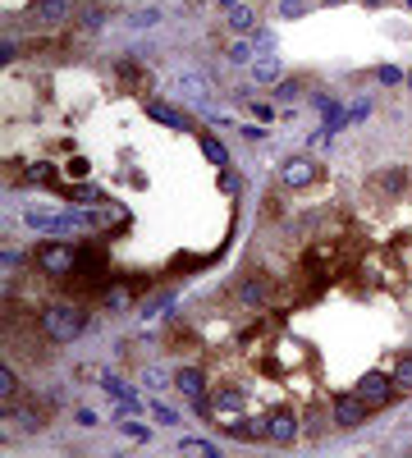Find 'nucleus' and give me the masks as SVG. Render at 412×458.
Masks as SVG:
<instances>
[{
  "label": "nucleus",
  "mask_w": 412,
  "mask_h": 458,
  "mask_svg": "<svg viewBox=\"0 0 412 458\" xmlns=\"http://www.w3.org/2000/svg\"><path fill=\"white\" fill-rule=\"evenodd\" d=\"M83 325H88L83 307H69V302H51V307L41 312V335H46L51 344H69V340H78Z\"/></svg>",
  "instance_id": "f257e3e1"
},
{
  "label": "nucleus",
  "mask_w": 412,
  "mask_h": 458,
  "mask_svg": "<svg viewBox=\"0 0 412 458\" xmlns=\"http://www.w3.org/2000/svg\"><path fill=\"white\" fill-rule=\"evenodd\" d=\"M32 261H37L46 275H69V270L78 266V253H73L69 243H41L37 253H32Z\"/></svg>",
  "instance_id": "f03ea898"
},
{
  "label": "nucleus",
  "mask_w": 412,
  "mask_h": 458,
  "mask_svg": "<svg viewBox=\"0 0 412 458\" xmlns=\"http://www.w3.org/2000/svg\"><path fill=\"white\" fill-rule=\"evenodd\" d=\"M175 96L183 106H192V111H202V115L211 111V87H206L202 73H179V78H175Z\"/></svg>",
  "instance_id": "7ed1b4c3"
},
{
  "label": "nucleus",
  "mask_w": 412,
  "mask_h": 458,
  "mask_svg": "<svg viewBox=\"0 0 412 458\" xmlns=\"http://www.w3.org/2000/svg\"><path fill=\"white\" fill-rule=\"evenodd\" d=\"M357 395L371 403V408H381V403H394L398 385H394V376H385V372H366L362 380H357Z\"/></svg>",
  "instance_id": "20e7f679"
},
{
  "label": "nucleus",
  "mask_w": 412,
  "mask_h": 458,
  "mask_svg": "<svg viewBox=\"0 0 412 458\" xmlns=\"http://www.w3.org/2000/svg\"><path fill=\"white\" fill-rule=\"evenodd\" d=\"M366 408H371V403H366L362 395H339V399H334V427H344V431L362 427V422H366Z\"/></svg>",
  "instance_id": "39448f33"
},
{
  "label": "nucleus",
  "mask_w": 412,
  "mask_h": 458,
  "mask_svg": "<svg viewBox=\"0 0 412 458\" xmlns=\"http://www.w3.org/2000/svg\"><path fill=\"white\" fill-rule=\"evenodd\" d=\"M266 440H270V444H294V440H298V417H294L289 408H275V412L266 417Z\"/></svg>",
  "instance_id": "423d86ee"
},
{
  "label": "nucleus",
  "mask_w": 412,
  "mask_h": 458,
  "mask_svg": "<svg viewBox=\"0 0 412 458\" xmlns=\"http://www.w3.org/2000/svg\"><path fill=\"white\" fill-rule=\"evenodd\" d=\"M279 179H284L289 188H311V183H316V161H307V156H289L284 170H279Z\"/></svg>",
  "instance_id": "0eeeda50"
},
{
  "label": "nucleus",
  "mask_w": 412,
  "mask_h": 458,
  "mask_svg": "<svg viewBox=\"0 0 412 458\" xmlns=\"http://www.w3.org/2000/svg\"><path fill=\"white\" fill-rule=\"evenodd\" d=\"M69 14H73V0H32L28 5L32 24H64Z\"/></svg>",
  "instance_id": "6e6552de"
},
{
  "label": "nucleus",
  "mask_w": 412,
  "mask_h": 458,
  "mask_svg": "<svg viewBox=\"0 0 412 458\" xmlns=\"http://www.w3.org/2000/svg\"><path fill=\"white\" fill-rule=\"evenodd\" d=\"M252 83L279 87V83H284V64H279L275 56H257V60H252Z\"/></svg>",
  "instance_id": "1a4fd4ad"
},
{
  "label": "nucleus",
  "mask_w": 412,
  "mask_h": 458,
  "mask_svg": "<svg viewBox=\"0 0 412 458\" xmlns=\"http://www.w3.org/2000/svg\"><path fill=\"white\" fill-rule=\"evenodd\" d=\"M175 385H179L192 403L206 399V372H202V367H179V372H175Z\"/></svg>",
  "instance_id": "9d476101"
},
{
  "label": "nucleus",
  "mask_w": 412,
  "mask_h": 458,
  "mask_svg": "<svg viewBox=\"0 0 412 458\" xmlns=\"http://www.w3.org/2000/svg\"><path fill=\"white\" fill-rule=\"evenodd\" d=\"M270 298V280L266 275H247L243 285H238V302H247V307H262Z\"/></svg>",
  "instance_id": "9b49d317"
},
{
  "label": "nucleus",
  "mask_w": 412,
  "mask_h": 458,
  "mask_svg": "<svg viewBox=\"0 0 412 458\" xmlns=\"http://www.w3.org/2000/svg\"><path fill=\"white\" fill-rule=\"evenodd\" d=\"M14 408H19V376L9 367H0V412L14 417Z\"/></svg>",
  "instance_id": "f8f14e48"
},
{
  "label": "nucleus",
  "mask_w": 412,
  "mask_h": 458,
  "mask_svg": "<svg viewBox=\"0 0 412 458\" xmlns=\"http://www.w3.org/2000/svg\"><path fill=\"white\" fill-rule=\"evenodd\" d=\"M215 408H211V417L220 412V417H230V412H238V408H247V399H243V390H215Z\"/></svg>",
  "instance_id": "ddd939ff"
},
{
  "label": "nucleus",
  "mask_w": 412,
  "mask_h": 458,
  "mask_svg": "<svg viewBox=\"0 0 412 458\" xmlns=\"http://www.w3.org/2000/svg\"><path fill=\"white\" fill-rule=\"evenodd\" d=\"M316 111H321V119H325V128H339V124H349V115H344V106L334 101V96H316Z\"/></svg>",
  "instance_id": "4468645a"
},
{
  "label": "nucleus",
  "mask_w": 412,
  "mask_h": 458,
  "mask_svg": "<svg viewBox=\"0 0 412 458\" xmlns=\"http://www.w3.org/2000/svg\"><path fill=\"white\" fill-rule=\"evenodd\" d=\"M376 183H381L385 198H398V193L408 188V170H381V174H376Z\"/></svg>",
  "instance_id": "2eb2a0df"
},
{
  "label": "nucleus",
  "mask_w": 412,
  "mask_h": 458,
  "mask_svg": "<svg viewBox=\"0 0 412 458\" xmlns=\"http://www.w3.org/2000/svg\"><path fill=\"white\" fill-rule=\"evenodd\" d=\"M225 56H230L234 64H252V60H257V51H252V37H234L230 46H225Z\"/></svg>",
  "instance_id": "dca6fc26"
},
{
  "label": "nucleus",
  "mask_w": 412,
  "mask_h": 458,
  "mask_svg": "<svg viewBox=\"0 0 412 458\" xmlns=\"http://www.w3.org/2000/svg\"><path fill=\"white\" fill-rule=\"evenodd\" d=\"M230 28H234V32H252V28H257V9H252V5H234V9H230Z\"/></svg>",
  "instance_id": "f3484780"
},
{
  "label": "nucleus",
  "mask_w": 412,
  "mask_h": 458,
  "mask_svg": "<svg viewBox=\"0 0 412 458\" xmlns=\"http://www.w3.org/2000/svg\"><path fill=\"white\" fill-rule=\"evenodd\" d=\"M394 385H398V395H412V353H403L394 362Z\"/></svg>",
  "instance_id": "a211bd4d"
},
{
  "label": "nucleus",
  "mask_w": 412,
  "mask_h": 458,
  "mask_svg": "<svg viewBox=\"0 0 412 458\" xmlns=\"http://www.w3.org/2000/svg\"><path fill=\"white\" fill-rule=\"evenodd\" d=\"M275 46H279V37L270 28H252V51L257 56H275Z\"/></svg>",
  "instance_id": "6ab92c4d"
},
{
  "label": "nucleus",
  "mask_w": 412,
  "mask_h": 458,
  "mask_svg": "<svg viewBox=\"0 0 412 458\" xmlns=\"http://www.w3.org/2000/svg\"><path fill=\"white\" fill-rule=\"evenodd\" d=\"M14 417H19V427H24V431H41V422H46V417H41V408H32V399H28V408H14Z\"/></svg>",
  "instance_id": "aec40b11"
},
{
  "label": "nucleus",
  "mask_w": 412,
  "mask_h": 458,
  "mask_svg": "<svg viewBox=\"0 0 412 458\" xmlns=\"http://www.w3.org/2000/svg\"><path fill=\"white\" fill-rule=\"evenodd\" d=\"M179 454H188V458H215V444L211 440H179Z\"/></svg>",
  "instance_id": "412c9836"
},
{
  "label": "nucleus",
  "mask_w": 412,
  "mask_h": 458,
  "mask_svg": "<svg viewBox=\"0 0 412 458\" xmlns=\"http://www.w3.org/2000/svg\"><path fill=\"white\" fill-rule=\"evenodd\" d=\"M202 151H206V161H211V166H230V151L220 147V138H202Z\"/></svg>",
  "instance_id": "4be33fe9"
},
{
  "label": "nucleus",
  "mask_w": 412,
  "mask_h": 458,
  "mask_svg": "<svg viewBox=\"0 0 412 458\" xmlns=\"http://www.w3.org/2000/svg\"><path fill=\"white\" fill-rule=\"evenodd\" d=\"M311 9V0H279V19H302Z\"/></svg>",
  "instance_id": "5701e85b"
},
{
  "label": "nucleus",
  "mask_w": 412,
  "mask_h": 458,
  "mask_svg": "<svg viewBox=\"0 0 412 458\" xmlns=\"http://www.w3.org/2000/svg\"><path fill=\"white\" fill-rule=\"evenodd\" d=\"M143 380H147L151 390H165V385H170V380H175V376H170L165 367H147V372H143Z\"/></svg>",
  "instance_id": "b1692460"
},
{
  "label": "nucleus",
  "mask_w": 412,
  "mask_h": 458,
  "mask_svg": "<svg viewBox=\"0 0 412 458\" xmlns=\"http://www.w3.org/2000/svg\"><path fill=\"white\" fill-rule=\"evenodd\" d=\"M151 115H156L160 124H179V128H188V119H183V115H175L170 106H151Z\"/></svg>",
  "instance_id": "393cba45"
},
{
  "label": "nucleus",
  "mask_w": 412,
  "mask_h": 458,
  "mask_svg": "<svg viewBox=\"0 0 412 458\" xmlns=\"http://www.w3.org/2000/svg\"><path fill=\"white\" fill-rule=\"evenodd\" d=\"M376 78H381L385 87H394L398 78H408V73H403V69H398V64H381V69H376Z\"/></svg>",
  "instance_id": "a878e982"
},
{
  "label": "nucleus",
  "mask_w": 412,
  "mask_h": 458,
  "mask_svg": "<svg viewBox=\"0 0 412 458\" xmlns=\"http://www.w3.org/2000/svg\"><path fill=\"white\" fill-rule=\"evenodd\" d=\"M28 179H37V183H51V179H56V166L37 161V166H28Z\"/></svg>",
  "instance_id": "bb28decb"
},
{
  "label": "nucleus",
  "mask_w": 412,
  "mask_h": 458,
  "mask_svg": "<svg viewBox=\"0 0 412 458\" xmlns=\"http://www.w3.org/2000/svg\"><path fill=\"white\" fill-rule=\"evenodd\" d=\"M119 431H124V435H133V440H143V444L151 440V431L143 427V422H128V417H124V422H119Z\"/></svg>",
  "instance_id": "cd10ccee"
},
{
  "label": "nucleus",
  "mask_w": 412,
  "mask_h": 458,
  "mask_svg": "<svg viewBox=\"0 0 412 458\" xmlns=\"http://www.w3.org/2000/svg\"><path fill=\"white\" fill-rule=\"evenodd\" d=\"M151 412H156V422H165V427H179V412L165 408V403H151Z\"/></svg>",
  "instance_id": "c85d7f7f"
},
{
  "label": "nucleus",
  "mask_w": 412,
  "mask_h": 458,
  "mask_svg": "<svg viewBox=\"0 0 412 458\" xmlns=\"http://www.w3.org/2000/svg\"><path fill=\"white\" fill-rule=\"evenodd\" d=\"M128 293H133V289H124V285H119V289H110V307H115V312H124L128 302H133Z\"/></svg>",
  "instance_id": "c756f323"
},
{
  "label": "nucleus",
  "mask_w": 412,
  "mask_h": 458,
  "mask_svg": "<svg viewBox=\"0 0 412 458\" xmlns=\"http://www.w3.org/2000/svg\"><path fill=\"white\" fill-rule=\"evenodd\" d=\"M73 202H101V193H96L92 183H78V188H73Z\"/></svg>",
  "instance_id": "7c9ffc66"
},
{
  "label": "nucleus",
  "mask_w": 412,
  "mask_h": 458,
  "mask_svg": "<svg viewBox=\"0 0 412 458\" xmlns=\"http://www.w3.org/2000/svg\"><path fill=\"white\" fill-rule=\"evenodd\" d=\"M376 106H371V96H362V101H353V111H349V119H366Z\"/></svg>",
  "instance_id": "2f4dec72"
},
{
  "label": "nucleus",
  "mask_w": 412,
  "mask_h": 458,
  "mask_svg": "<svg viewBox=\"0 0 412 458\" xmlns=\"http://www.w3.org/2000/svg\"><path fill=\"white\" fill-rule=\"evenodd\" d=\"M275 92H279V96H284V101H294V96L302 92V87H298L294 78H284V83H279V87H275Z\"/></svg>",
  "instance_id": "473e14b6"
},
{
  "label": "nucleus",
  "mask_w": 412,
  "mask_h": 458,
  "mask_svg": "<svg viewBox=\"0 0 412 458\" xmlns=\"http://www.w3.org/2000/svg\"><path fill=\"white\" fill-rule=\"evenodd\" d=\"M0 60H5V64H14V60H19V41H5V51H0Z\"/></svg>",
  "instance_id": "72a5a7b5"
},
{
  "label": "nucleus",
  "mask_w": 412,
  "mask_h": 458,
  "mask_svg": "<svg viewBox=\"0 0 412 458\" xmlns=\"http://www.w3.org/2000/svg\"><path fill=\"white\" fill-rule=\"evenodd\" d=\"M252 115H257V119H270V115H275V106H266V101H252Z\"/></svg>",
  "instance_id": "f704fd0d"
},
{
  "label": "nucleus",
  "mask_w": 412,
  "mask_h": 458,
  "mask_svg": "<svg viewBox=\"0 0 412 458\" xmlns=\"http://www.w3.org/2000/svg\"><path fill=\"white\" fill-rule=\"evenodd\" d=\"M215 5H220V9H234V5H238V0H215Z\"/></svg>",
  "instance_id": "c9c22d12"
},
{
  "label": "nucleus",
  "mask_w": 412,
  "mask_h": 458,
  "mask_svg": "<svg viewBox=\"0 0 412 458\" xmlns=\"http://www.w3.org/2000/svg\"><path fill=\"white\" fill-rule=\"evenodd\" d=\"M362 5H371V9H381V5H385V0H362Z\"/></svg>",
  "instance_id": "e433bc0d"
},
{
  "label": "nucleus",
  "mask_w": 412,
  "mask_h": 458,
  "mask_svg": "<svg viewBox=\"0 0 412 458\" xmlns=\"http://www.w3.org/2000/svg\"><path fill=\"white\" fill-rule=\"evenodd\" d=\"M321 5H344V0H321Z\"/></svg>",
  "instance_id": "4c0bfd02"
},
{
  "label": "nucleus",
  "mask_w": 412,
  "mask_h": 458,
  "mask_svg": "<svg viewBox=\"0 0 412 458\" xmlns=\"http://www.w3.org/2000/svg\"><path fill=\"white\" fill-rule=\"evenodd\" d=\"M408 92H412V73H408Z\"/></svg>",
  "instance_id": "58836bf2"
},
{
  "label": "nucleus",
  "mask_w": 412,
  "mask_h": 458,
  "mask_svg": "<svg viewBox=\"0 0 412 458\" xmlns=\"http://www.w3.org/2000/svg\"><path fill=\"white\" fill-rule=\"evenodd\" d=\"M403 5H408V9H412V0H403Z\"/></svg>",
  "instance_id": "ea45409f"
}]
</instances>
